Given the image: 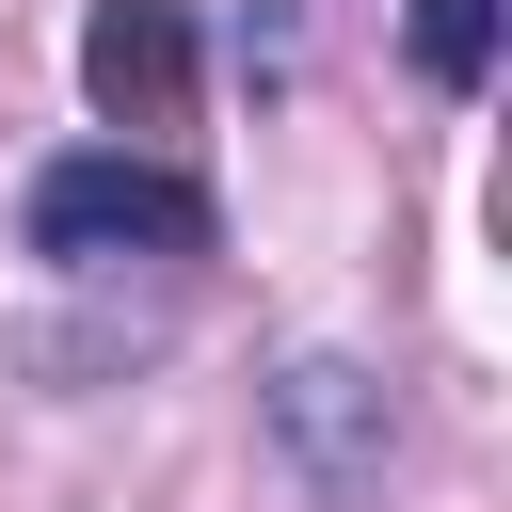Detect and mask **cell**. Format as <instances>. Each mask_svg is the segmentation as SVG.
Instances as JSON below:
<instances>
[{
    "instance_id": "cell-1",
    "label": "cell",
    "mask_w": 512,
    "mask_h": 512,
    "mask_svg": "<svg viewBox=\"0 0 512 512\" xmlns=\"http://www.w3.org/2000/svg\"><path fill=\"white\" fill-rule=\"evenodd\" d=\"M208 240H224V208H208L176 160L96 144V160H48V176H32V256H48V272H112V256H208Z\"/></svg>"
},
{
    "instance_id": "cell-2",
    "label": "cell",
    "mask_w": 512,
    "mask_h": 512,
    "mask_svg": "<svg viewBox=\"0 0 512 512\" xmlns=\"http://www.w3.org/2000/svg\"><path fill=\"white\" fill-rule=\"evenodd\" d=\"M80 96H96L112 128H176V112H192V16H176V0H96Z\"/></svg>"
},
{
    "instance_id": "cell-3",
    "label": "cell",
    "mask_w": 512,
    "mask_h": 512,
    "mask_svg": "<svg viewBox=\"0 0 512 512\" xmlns=\"http://www.w3.org/2000/svg\"><path fill=\"white\" fill-rule=\"evenodd\" d=\"M416 64H432V96H480L496 80V0H416Z\"/></svg>"
}]
</instances>
